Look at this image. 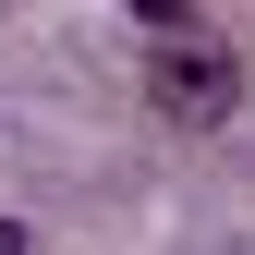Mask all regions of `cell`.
Here are the masks:
<instances>
[{
  "instance_id": "obj_1",
  "label": "cell",
  "mask_w": 255,
  "mask_h": 255,
  "mask_svg": "<svg viewBox=\"0 0 255 255\" xmlns=\"http://www.w3.org/2000/svg\"><path fill=\"white\" fill-rule=\"evenodd\" d=\"M146 98L170 110V122H231L243 73H231V49H219V37H170V49L146 61Z\"/></svg>"
},
{
  "instance_id": "obj_2",
  "label": "cell",
  "mask_w": 255,
  "mask_h": 255,
  "mask_svg": "<svg viewBox=\"0 0 255 255\" xmlns=\"http://www.w3.org/2000/svg\"><path fill=\"white\" fill-rule=\"evenodd\" d=\"M134 24H158V37H182V24H195V0H134Z\"/></svg>"
},
{
  "instance_id": "obj_3",
  "label": "cell",
  "mask_w": 255,
  "mask_h": 255,
  "mask_svg": "<svg viewBox=\"0 0 255 255\" xmlns=\"http://www.w3.org/2000/svg\"><path fill=\"white\" fill-rule=\"evenodd\" d=\"M0 255H37V231H24V219H0Z\"/></svg>"
}]
</instances>
